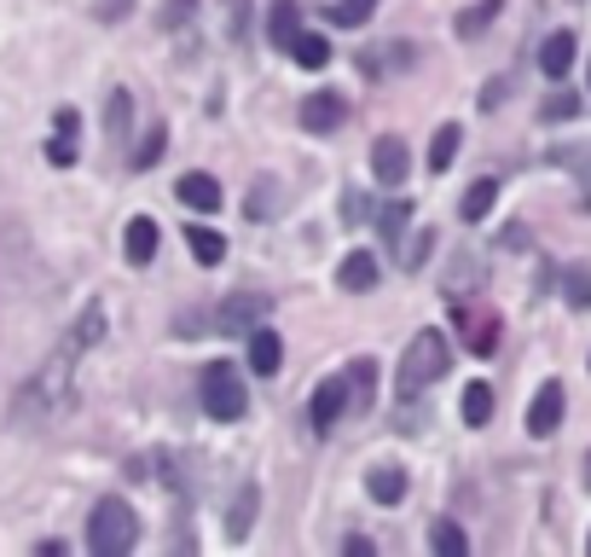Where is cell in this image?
I'll return each instance as SVG.
<instances>
[{"label":"cell","instance_id":"obj_1","mask_svg":"<svg viewBox=\"0 0 591 557\" xmlns=\"http://www.w3.org/2000/svg\"><path fill=\"white\" fill-rule=\"evenodd\" d=\"M82 354H88V343L70 332L53 354H47V366L18 389L12 418H18V424H30V429H41V424H53L59 413H70V401H75V361H82Z\"/></svg>","mask_w":591,"mask_h":557},{"label":"cell","instance_id":"obj_2","mask_svg":"<svg viewBox=\"0 0 591 557\" xmlns=\"http://www.w3.org/2000/svg\"><path fill=\"white\" fill-rule=\"evenodd\" d=\"M447 361H452V348L441 332H418L412 343L400 348V377H395V389L400 401H418L435 377H447Z\"/></svg>","mask_w":591,"mask_h":557},{"label":"cell","instance_id":"obj_3","mask_svg":"<svg viewBox=\"0 0 591 557\" xmlns=\"http://www.w3.org/2000/svg\"><path fill=\"white\" fill-rule=\"evenodd\" d=\"M140 546V517L128 499H99L88 517V551L93 557H128Z\"/></svg>","mask_w":591,"mask_h":557},{"label":"cell","instance_id":"obj_4","mask_svg":"<svg viewBox=\"0 0 591 557\" xmlns=\"http://www.w3.org/2000/svg\"><path fill=\"white\" fill-rule=\"evenodd\" d=\"M197 395H203V413H210V418H221V424L244 418V407H249V395H244V377H238V366H210V372H203V384H197Z\"/></svg>","mask_w":591,"mask_h":557},{"label":"cell","instance_id":"obj_5","mask_svg":"<svg viewBox=\"0 0 591 557\" xmlns=\"http://www.w3.org/2000/svg\"><path fill=\"white\" fill-rule=\"evenodd\" d=\"M267 314H273V302L262 291H238V296H226L221 308H215V332L221 337H249Z\"/></svg>","mask_w":591,"mask_h":557},{"label":"cell","instance_id":"obj_6","mask_svg":"<svg viewBox=\"0 0 591 557\" xmlns=\"http://www.w3.org/2000/svg\"><path fill=\"white\" fill-rule=\"evenodd\" d=\"M406 169H412V158H406V140L400 134H383L371 145V174L383 186H406Z\"/></svg>","mask_w":591,"mask_h":557},{"label":"cell","instance_id":"obj_7","mask_svg":"<svg viewBox=\"0 0 591 557\" xmlns=\"http://www.w3.org/2000/svg\"><path fill=\"white\" fill-rule=\"evenodd\" d=\"M343 407H348V384H343V377H325V384L314 389V401H307V424L330 429V424L343 418Z\"/></svg>","mask_w":591,"mask_h":557},{"label":"cell","instance_id":"obj_8","mask_svg":"<svg viewBox=\"0 0 591 557\" xmlns=\"http://www.w3.org/2000/svg\"><path fill=\"white\" fill-rule=\"evenodd\" d=\"M562 407H569L562 384H546V389L533 395V407H528V436H551V429L562 424Z\"/></svg>","mask_w":591,"mask_h":557},{"label":"cell","instance_id":"obj_9","mask_svg":"<svg viewBox=\"0 0 591 557\" xmlns=\"http://www.w3.org/2000/svg\"><path fill=\"white\" fill-rule=\"evenodd\" d=\"M348 117V105H343V93H314V99H307V105H302V129H314V134H330V129H337V122Z\"/></svg>","mask_w":591,"mask_h":557},{"label":"cell","instance_id":"obj_10","mask_svg":"<svg viewBox=\"0 0 591 557\" xmlns=\"http://www.w3.org/2000/svg\"><path fill=\"white\" fill-rule=\"evenodd\" d=\"M278 366H285V343H278V332H267V320L249 332V372H262L273 377Z\"/></svg>","mask_w":591,"mask_h":557},{"label":"cell","instance_id":"obj_11","mask_svg":"<svg viewBox=\"0 0 591 557\" xmlns=\"http://www.w3.org/2000/svg\"><path fill=\"white\" fill-rule=\"evenodd\" d=\"M174 192H180V204H192V210H221V181H215V174H203V169L180 174Z\"/></svg>","mask_w":591,"mask_h":557},{"label":"cell","instance_id":"obj_12","mask_svg":"<svg viewBox=\"0 0 591 557\" xmlns=\"http://www.w3.org/2000/svg\"><path fill=\"white\" fill-rule=\"evenodd\" d=\"M122 256L134 262V267H145L151 256H157V221H151V215H134V221H128V233H122Z\"/></svg>","mask_w":591,"mask_h":557},{"label":"cell","instance_id":"obj_13","mask_svg":"<svg viewBox=\"0 0 591 557\" xmlns=\"http://www.w3.org/2000/svg\"><path fill=\"white\" fill-rule=\"evenodd\" d=\"M296 36H302V12H296V0H273V7H267V41L291 53Z\"/></svg>","mask_w":591,"mask_h":557},{"label":"cell","instance_id":"obj_14","mask_svg":"<svg viewBox=\"0 0 591 557\" xmlns=\"http://www.w3.org/2000/svg\"><path fill=\"white\" fill-rule=\"evenodd\" d=\"M337 285H343V291H354V296L377 285V256H371V250H354V256H343Z\"/></svg>","mask_w":591,"mask_h":557},{"label":"cell","instance_id":"obj_15","mask_svg":"<svg viewBox=\"0 0 591 557\" xmlns=\"http://www.w3.org/2000/svg\"><path fill=\"white\" fill-rule=\"evenodd\" d=\"M75 111H59V122H53V140H47V163H59V169H70L75 163Z\"/></svg>","mask_w":591,"mask_h":557},{"label":"cell","instance_id":"obj_16","mask_svg":"<svg viewBox=\"0 0 591 557\" xmlns=\"http://www.w3.org/2000/svg\"><path fill=\"white\" fill-rule=\"evenodd\" d=\"M366 494H371L377 505H400V499H406V470H395V465H377V470L366 476Z\"/></svg>","mask_w":591,"mask_h":557},{"label":"cell","instance_id":"obj_17","mask_svg":"<svg viewBox=\"0 0 591 557\" xmlns=\"http://www.w3.org/2000/svg\"><path fill=\"white\" fill-rule=\"evenodd\" d=\"M569 64H574V36L569 30L546 36V47H539V70H546V75H569Z\"/></svg>","mask_w":591,"mask_h":557},{"label":"cell","instance_id":"obj_18","mask_svg":"<svg viewBox=\"0 0 591 557\" xmlns=\"http://www.w3.org/2000/svg\"><path fill=\"white\" fill-rule=\"evenodd\" d=\"M343 384H348V407H371V389H377V361H354L343 372Z\"/></svg>","mask_w":591,"mask_h":557},{"label":"cell","instance_id":"obj_19","mask_svg":"<svg viewBox=\"0 0 591 557\" xmlns=\"http://www.w3.org/2000/svg\"><path fill=\"white\" fill-rule=\"evenodd\" d=\"M458 145H465V129H458V122H447V129H435L429 169H435V174H447V169H452V158H458Z\"/></svg>","mask_w":591,"mask_h":557},{"label":"cell","instance_id":"obj_20","mask_svg":"<svg viewBox=\"0 0 591 557\" xmlns=\"http://www.w3.org/2000/svg\"><path fill=\"white\" fill-rule=\"evenodd\" d=\"M291 59H296L302 70H325V64H330V41H325V36H314V30H302V36H296V47H291Z\"/></svg>","mask_w":591,"mask_h":557},{"label":"cell","instance_id":"obj_21","mask_svg":"<svg viewBox=\"0 0 591 557\" xmlns=\"http://www.w3.org/2000/svg\"><path fill=\"white\" fill-rule=\"evenodd\" d=\"M186 244H192V256H197L203 267H215V262L226 256V239L215 233V226H186Z\"/></svg>","mask_w":591,"mask_h":557},{"label":"cell","instance_id":"obj_22","mask_svg":"<svg viewBox=\"0 0 591 557\" xmlns=\"http://www.w3.org/2000/svg\"><path fill=\"white\" fill-rule=\"evenodd\" d=\"M493 204H499V181H476L465 192V221H487V215H493Z\"/></svg>","mask_w":591,"mask_h":557},{"label":"cell","instance_id":"obj_23","mask_svg":"<svg viewBox=\"0 0 591 557\" xmlns=\"http://www.w3.org/2000/svg\"><path fill=\"white\" fill-rule=\"evenodd\" d=\"M249 523H255V483H244V488H238V499H233V517H226V535L244 540V535H249Z\"/></svg>","mask_w":591,"mask_h":557},{"label":"cell","instance_id":"obj_24","mask_svg":"<svg viewBox=\"0 0 591 557\" xmlns=\"http://www.w3.org/2000/svg\"><path fill=\"white\" fill-rule=\"evenodd\" d=\"M128 122H134V93L116 88V93H111V105H105V129H111V140L128 134Z\"/></svg>","mask_w":591,"mask_h":557},{"label":"cell","instance_id":"obj_25","mask_svg":"<svg viewBox=\"0 0 591 557\" xmlns=\"http://www.w3.org/2000/svg\"><path fill=\"white\" fill-rule=\"evenodd\" d=\"M487 418H493V384L476 377V384L465 389V424H487Z\"/></svg>","mask_w":591,"mask_h":557},{"label":"cell","instance_id":"obj_26","mask_svg":"<svg viewBox=\"0 0 591 557\" xmlns=\"http://www.w3.org/2000/svg\"><path fill=\"white\" fill-rule=\"evenodd\" d=\"M499 12H505V0H476V7H470L465 18H458V36H481Z\"/></svg>","mask_w":591,"mask_h":557},{"label":"cell","instance_id":"obj_27","mask_svg":"<svg viewBox=\"0 0 591 557\" xmlns=\"http://www.w3.org/2000/svg\"><path fill=\"white\" fill-rule=\"evenodd\" d=\"M377 12V0H337V7H330V23H343V30H359V23H366Z\"/></svg>","mask_w":591,"mask_h":557},{"label":"cell","instance_id":"obj_28","mask_svg":"<svg viewBox=\"0 0 591 557\" xmlns=\"http://www.w3.org/2000/svg\"><path fill=\"white\" fill-rule=\"evenodd\" d=\"M429 546L441 551V557H458L470 540H465V528H458V523H435V528H429Z\"/></svg>","mask_w":591,"mask_h":557},{"label":"cell","instance_id":"obj_29","mask_svg":"<svg viewBox=\"0 0 591 557\" xmlns=\"http://www.w3.org/2000/svg\"><path fill=\"white\" fill-rule=\"evenodd\" d=\"M562 296H569V308H591V273L569 267V273H562Z\"/></svg>","mask_w":591,"mask_h":557},{"label":"cell","instance_id":"obj_30","mask_svg":"<svg viewBox=\"0 0 591 557\" xmlns=\"http://www.w3.org/2000/svg\"><path fill=\"white\" fill-rule=\"evenodd\" d=\"M551 163H562V169H574V174H580V181H585V204H591V151L557 145V151H551Z\"/></svg>","mask_w":591,"mask_h":557},{"label":"cell","instance_id":"obj_31","mask_svg":"<svg viewBox=\"0 0 591 557\" xmlns=\"http://www.w3.org/2000/svg\"><path fill=\"white\" fill-rule=\"evenodd\" d=\"M244 215L249 221H267V215H278V186H267V181H255V198L244 204Z\"/></svg>","mask_w":591,"mask_h":557},{"label":"cell","instance_id":"obj_32","mask_svg":"<svg viewBox=\"0 0 591 557\" xmlns=\"http://www.w3.org/2000/svg\"><path fill=\"white\" fill-rule=\"evenodd\" d=\"M539 117H546V122H569V117H580V99L574 93H551L546 105H539Z\"/></svg>","mask_w":591,"mask_h":557},{"label":"cell","instance_id":"obj_33","mask_svg":"<svg viewBox=\"0 0 591 557\" xmlns=\"http://www.w3.org/2000/svg\"><path fill=\"white\" fill-rule=\"evenodd\" d=\"M163 145H169V129H151L145 140H140V151H134V169H151L163 158Z\"/></svg>","mask_w":591,"mask_h":557},{"label":"cell","instance_id":"obj_34","mask_svg":"<svg viewBox=\"0 0 591 557\" xmlns=\"http://www.w3.org/2000/svg\"><path fill=\"white\" fill-rule=\"evenodd\" d=\"M470 348H476V354H493V348H499V320H476V325H470Z\"/></svg>","mask_w":591,"mask_h":557},{"label":"cell","instance_id":"obj_35","mask_svg":"<svg viewBox=\"0 0 591 557\" xmlns=\"http://www.w3.org/2000/svg\"><path fill=\"white\" fill-rule=\"evenodd\" d=\"M197 0H163V30H180V23H192Z\"/></svg>","mask_w":591,"mask_h":557},{"label":"cell","instance_id":"obj_36","mask_svg":"<svg viewBox=\"0 0 591 557\" xmlns=\"http://www.w3.org/2000/svg\"><path fill=\"white\" fill-rule=\"evenodd\" d=\"M505 93H510V75H493V82L481 88V111H499V105H505Z\"/></svg>","mask_w":591,"mask_h":557},{"label":"cell","instance_id":"obj_37","mask_svg":"<svg viewBox=\"0 0 591 557\" xmlns=\"http://www.w3.org/2000/svg\"><path fill=\"white\" fill-rule=\"evenodd\" d=\"M406 215H412V204H389V210H383V233H400V226H406Z\"/></svg>","mask_w":591,"mask_h":557},{"label":"cell","instance_id":"obj_38","mask_svg":"<svg viewBox=\"0 0 591 557\" xmlns=\"http://www.w3.org/2000/svg\"><path fill=\"white\" fill-rule=\"evenodd\" d=\"M128 12H134V0H99V18H105V23H116Z\"/></svg>","mask_w":591,"mask_h":557},{"label":"cell","instance_id":"obj_39","mask_svg":"<svg viewBox=\"0 0 591 557\" xmlns=\"http://www.w3.org/2000/svg\"><path fill=\"white\" fill-rule=\"evenodd\" d=\"M343 551H348V557H371V540H366V535H348Z\"/></svg>","mask_w":591,"mask_h":557},{"label":"cell","instance_id":"obj_40","mask_svg":"<svg viewBox=\"0 0 591 557\" xmlns=\"http://www.w3.org/2000/svg\"><path fill=\"white\" fill-rule=\"evenodd\" d=\"M585 488H591V453H585Z\"/></svg>","mask_w":591,"mask_h":557},{"label":"cell","instance_id":"obj_41","mask_svg":"<svg viewBox=\"0 0 591 557\" xmlns=\"http://www.w3.org/2000/svg\"><path fill=\"white\" fill-rule=\"evenodd\" d=\"M585 546H591V540H585Z\"/></svg>","mask_w":591,"mask_h":557}]
</instances>
